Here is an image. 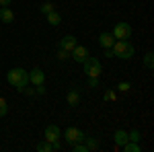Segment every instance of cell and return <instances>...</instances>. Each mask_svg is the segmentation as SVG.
Instances as JSON below:
<instances>
[{
	"instance_id": "6da1fadb",
	"label": "cell",
	"mask_w": 154,
	"mask_h": 152,
	"mask_svg": "<svg viewBox=\"0 0 154 152\" xmlns=\"http://www.w3.org/2000/svg\"><path fill=\"white\" fill-rule=\"evenodd\" d=\"M6 80L11 82L17 91L23 93V88L29 84V72L23 70V68H12V70H8V74H6Z\"/></svg>"
},
{
	"instance_id": "7a4b0ae2",
	"label": "cell",
	"mask_w": 154,
	"mask_h": 152,
	"mask_svg": "<svg viewBox=\"0 0 154 152\" xmlns=\"http://www.w3.org/2000/svg\"><path fill=\"white\" fill-rule=\"evenodd\" d=\"M113 56L115 58H121V60H131L134 58V45H131L128 39H115L113 43Z\"/></svg>"
},
{
	"instance_id": "3957f363",
	"label": "cell",
	"mask_w": 154,
	"mask_h": 152,
	"mask_svg": "<svg viewBox=\"0 0 154 152\" xmlns=\"http://www.w3.org/2000/svg\"><path fill=\"white\" fill-rule=\"evenodd\" d=\"M84 66V74L86 76H99L101 74V62L95 58V56H88V58L82 62Z\"/></svg>"
},
{
	"instance_id": "277c9868",
	"label": "cell",
	"mask_w": 154,
	"mask_h": 152,
	"mask_svg": "<svg viewBox=\"0 0 154 152\" xmlns=\"http://www.w3.org/2000/svg\"><path fill=\"white\" fill-rule=\"evenodd\" d=\"M113 37L115 39H130L131 27L128 23H115V27H113Z\"/></svg>"
},
{
	"instance_id": "5b68a950",
	"label": "cell",
	"mask_w": 154,
	"mask_h": 152,
	"mask_svg": "<svg viewBox=\"0 0 154 152\" xmlns=\"http://www.w3.org/2000/svg\"><path fill=\"white\" fill-rule=\"evenodd\" d=\"M64 138H66L68 144H74V142H82L84 140V134L78 128H68L66 132H64Z\"/></svg>"
},
{
	"instance_id": "8992f818",
	"label": "cell",
	"mask_w": 154,
	"mask_h": 152,
	"mask_svg": "<svg viewBox=\"0 0 154 152\" xmlns=\"http://www.w3.org/2000/svg\"><path fill=\"white\" fill-rule=\"evenodd\" d=\"M88 56H91V54H88V49H86L84 45H76V47L70 51V58L74 60V62H80V64H82V62L88 58Z\"/></svg>"
},
{
	"instance_id": "52a82bcc",
	"label": "cell",
	"mask_w": 154,
	"mask_h": 152,
	"mask_svg": "<svg viewBox=\"0 0 154 152\" xmlns=\"http://www.w3.org/2000/svg\"><path fill=\"white\" fill-rule=\"evenodd\" d=\"M29 82H31L33 86L43 84V82H45V74H43V70H41V68H33V70L29 72Z\"/></svg>"
},
{
	"instance_id": "ba28073f",
	"label": "cell",
	"mask_w": 154,
	"mask_h": 152,
	"mask_svg": "<svg viewBox=\"0 0 154 152\" xmlns=\"http://www.w3.org/2000/svg\"><path fill=\"white\" fill-rule=\"evenodd\" d=\"M76 45H78V43H76V37H74V35H64L62 39H60V49L72 51Z\"/></svg>"
},
{
	"instance_id": "9c48e42d",
	"label": "cell",
	"mask_w": 154,
	"mask_h": 152,
	"mask_svg": "<svg viewBox=\"0 0 154 152\" xmlns=\"http://www.w3.org/2000/svg\"><path fill=\"white\" fill-rule=\"evenodd\" d=\"M45 140L48 142H60V128L58 126L49 123L48 128H45Z\"/></svg>"
},
{
	"instance_id": "30bf717a",
	"label": "cell",
	"mask_w": 154,
	"mask_h": 152,
	"mask_svg": "<svg viewBox=\"0 0 154 152\" xmlns=\"http://www.w3.org/2000/svg\"><path fill=\"white\" fill-rule=\"evenodd\" d=\"M113 43H115V37H113V33H101L99 35V45L103 47H113Z\"/></svg>"
},
{
	"instance_id": "8fae6325",
	"label": "cell",
	"mask_w": 154,
	"mask_h": 152,
	"mask_svg": "<svg viewBox=\"0 0 154 152\" xmlns=\"http://www.w3.org/2000/svg\"><path fill=\"white\" fill-rule=\"evenodd\" d=\"M0 21H2V23H12V21H14V12H12L8 6H2V8H0Z\"/></svg>"
},
{
	"instance_id": "7c38bea8",
	"label": "cell",
	"mask_w": 154,
	"mask_h": 152,
	"mask_svg": "<svg viewBox=\"0 0 154 152\" xmlns=\"http://www.w3.org/2000/svg\"><path fill=\"white\" fill-rule=\"evenodd\" d=\"M113 140H115V146L121 148V146L128 142V132H125V129H117V132L113 134Z\"/></svg>"
},
{
	"instance_id": "4fadbf2b",
	"label": "cell",
	"mask_w": 154,
	"mask_h": 152,
	"mask_svg": "<svg viewBox=\"0 0 154 152\" xmlns=\"http://www.w3.org/2000/svg\"><path fill=\"white\" fill-rule=\"evenodd\" d=\"M66 101H68V105H70V107H76L78 103H80V93H78L76 88L68 91V97H66Z\"/></svg>"
},
{
	"instance_id": "5bb4252c",
	"label": "cell",
	"mask_w": 154,
	"mask_h": 152,
	"mask_svg": "<svg viewBox=\"0 0 154 152\" xmlns=\"http://www.w3.org/2000/svg\"><path fill=\"white\" fill-rule=\"evenodd\" d=\"M84 146L88 148V150H97L99 148V138H95V136H84Z\"/></svg>"
},
{
	"instance_id": "9a60e30c",
	"label": "cell",
	"mask_w": 154,
	"mask_h": 152,
	"mask_svg": "<svg viewBox=\"0 0 154 152\" xmlns=\"http://www.w3.org/2000/svg\"><path fill=\"white\" fill-rule=\"evenodd\" d=\"M45 17H48V23L49 25H60V23H62V17H60V12L56 11V8H54L51 12H48Z\"/></svg>"
},
{
	"instance_id": "2e32d148",
	"label": "cell",
	"mask_w": 154,
	"mask_h": 152,
	"mask_svg": "<svg viewBox=\"0 0 154 152\" xmlns=\"http://www.w3.org/2000/svg\"><path fill=\"white\" fill-rule=\"evenodd\" d=\"M121 148H123L125 152H140V150H142L138 142H125V144H123Z\"/></svg>"
},
{
	"instance_id": "e0dca14e",
	"label": "cell",
	"mask_w": 154,
	"mask_h": 152,
	"mask_svg": "<svg viewBox=\"0 0 154 152\" xmlns=\"http://www.w3.org/2000/svg\"><path fill=\"white\" fill-rule=\"evenodd\" d=\"M37 150L39 152H54V144H51V142H39V144H37Z\"/></svg>"
},
{
	"instance_id": "ac0fdd59",
	"label": "cell",
	"mask_w": 154,
	"mask_h": 152,
	"mask_svg": "<svg viewBox=\"0 0 154 152\" xmlns=\"http://www.w3.org/2000/svg\"><path fill=\"white\" fill-rule=\"evenodd\" d=\"M6 113H8V103H6V99L0 97V117H6Z\"/></svg>"
},
{
	"instance_id": "d6986e66",
	"label": "cell",
	"mask_w": 154,
	"mask_h": 152,
	"mask_svg": "<svg viewBox=\"0 0 154 152\" xmlns=\"http://www.w3.org/2000/svg\"><path fill=\"white\" fill-rule=\"evenodd\" d=\"M39 11H41V14H48V12L54 11V4H51V2H43V4L39 6Z\"/></svg>"
},
{
	"instance_id": "ffe728a7",
	"label": "cell",
	"mask_w": 154,
	"mask_h": 152,
	"mask_svg": "<svg viewBox=\"0 0 154 152\" xmlns=\"http://www.w3.org/2000/svg\"><path fill=\"white\" fill-rule=\"evenodd\" d=\"M128 142H140V132L138 129H131L128 134Z\"/></svg>"
},
{
	"instance_id": "44dd1931",
	"label": "cell",
	"mask_w": 154,
	"mask_h": 152,
	"mask_svg": "<svg viewBox=\"0 0 154 152\" xmlns=\"http://www.w3.org/2000/svg\"><path fill=\"white\" fill-rule=\"evenodd\" d=\"M152 51H148V54H146V58H144V66H146V68H148V70H152Z\"/></svg>"
},
{
	"instance_id": "7402d4cb",
	"label": "cell",
	"mask_w": 154,
	"mask_h": 152,
	"mask_svg": "<svg viewBox=\"0 0 154 152\" xmlns=\"http://www.w3.org/2000/svg\"><path fill=\"white\" fill-rule=\"evenodd\" d=\"M88 88H97L99 86V76H88Z\"/></svg>"
},
{
	"instance_id": "603a6c76",
	"label": "cell",
	"mask_w": 154,
	"mask_h": 152,
	"mask_svg": "<svg viewBox=\"0 0 154 152\" xmlns=\"http://www.w3.org/2000/svg\"><path fill=\"white\" fill-rule=\"evenodd\" d=\"M68 58H70V51H66V49H58V60L64 62V60H68Z\"/></svg>"
},
{
	"instance_id": "cb8c5ba5",
	"label": "cell",
	"mask_w": 154,
	"mask_h": 152,
	"mask_svg": "<svg viewBox=\"0 0 154 152\" xmlns=\"http://www.w3.org/2000/svg\"><path fill=\"white\" fill-rule=\"evenodd\" d=\"M103 99H105V101H115V91H107Z\"/></svg>"
},
{
	"instance_id": "d4e9b609",
	"label": "cell",
	"mask_w": 154,
	"mask_h": 152,
	"mask_svg": "<svg viewBox=\"0 0 154 152\" xmlns=\"http://www.w3.org/2000/svg\"><path fill=\"white\" fill-rule=\"evenodd\" d=\"M130 86H131L130 82H119V84H117V88H119V91H123V93H125V91H130Z\"/></svg>"
},
{
	"instance_id": "484cf974",
	"label": "cell",
	"mask_w": 154,
	"mask_h": 152,
	"mask_svg": "<svg viewBox=\"0 0 154 152\" xmlns=\"http://www.w3.org/2000/svg\"><path fill=\"white\" fill-rule=\"evenodd\" d=\"M35 95H45V86H43V84H37L35 86Z\"/></svg>"
},
{
	"instance_id": "4316f807",
	"label": "cell",
	"mask_w": 154,
	"mask_h": 152,
	"mask_svg": "<svg viewBox=\"0 0 154 152\" xmlns=\"http://www.w3.org/2000/svg\"><path fill=\"white\" fill-rule=\"evenodd\" d=\"M105 56H107V58H115V56H113V49H111V47H105Z\"/></svg>"
},
{
	"instance_id": "83f0119b",
	"label": "cell",
	"mask_w": 154,
	"mask_h": 152,
	"mask_svg": "<svg viewBox=\"0 0 154 152\" xmlns=\"http://www.w3.org/2000/svg\"><path fill=\"white\" fill-rule=\"evenodd\" d=\"M23 93H27L29 97H33V95H35V88H27V86H25V88H23Z\"/></svg>"
},
{
	"instance_id": "f1b7e54d",
	"label": "cell",
	"mask_w": 154,
	"mask_h": 152,
	"mask_svg": "<svg viewBox=\"0 0 154 152\" xmlns=\"http://www.w3.org/2000/svg\"><path fill=\"white\" fill-rule=\"evenodd\" d=\"M11 4V0H0V6H8Z\"/></svg>"
}]
</instances>
